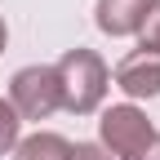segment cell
<instances>
[{"label":"cell","mask_w":160,"mask_h":160,"mask_svg":"<svg viewBox=\"0 0 160 160\" xmlns=\"http://www.w3.org/2000/svg\"><path fill=\"white\" fill-rule=\"evenodd\" d=\"M53 71H58V89H62V111L71 116L102 111V98L111 89V67L102 62V53L76 45L53 62Z\"/></svg>","instance_id":"6da1fadb"},{"label":"cell","mask_w":160,"mask_h":160,"mask_svg":"<svg viewBox=\"0 0 160 160\" xmlns=\"http://www.w3.org/2000/svg\"><path fill=\"white\" fill-rule=\"evenodd\" d=\"M160 129L147 120V111L138 102H111L98 111V147L111 160H129L133 151H142Z\"/></svg>","instance_id":"7a4b0ae2"},{"label":"cell","mask_w":160,"mask_h":160,"mask_svg":"<svg viewBox=\"0 0 160 160\" xmlns=\"http://www.w3.org/2000/svg\"><path fill=\"white\" fill-rule=\"evenodd\" d=\"M9 107L18 120H49L53 111H62V89H58V71L49 62L18 67L9 80Z\"/></svg>","instance_id":"3957f363"},{"label":"cell","mask_w":160,"mask_h":160,"mask_svg":"<svg viewBox=\"0 0 160 160\" xmlns=\"http://www.w3.org/2000/svg\"><path fill=\"white\" fill-rule=\"evenodd\" d=\"M116 89L129 98V102H142V98H160V53L151 49H129L111 71Z\"/></svg>","instance_id":"277c9868"},{"label":"cell","mask_w":160,"mask_h":160,"mask_svg":"<svg viewBox=\"0 0 160 160\" xmlns=\"http://www.w3.org/2000/svg\"><path fill=\"white\" fill-rule=\"evenodd\" d=\"M147 5H151V0H98L93 22H98V31H102V36L125 40V36H138Z\"/></svg>","instance_id":"5b68a950"},{"label":"cell","mask_w":160,"mask_h":160,"mask_svg":"<svg viewBox=\"0 0 160 160\" xmlns=\"http://www.w3.org/2000/svg\"><path fill=\"white\" fill-rule=\"evenodd\" d=\"M9 160H71V138L53 133V129H36L27 138H18Z\"/></svg>","instance_id":"8992f818"},{"label":"cell","mask_w":160,"mask_h":160,"mask_svg":"<svg viewBox=\"0 0 160 160\" xmlns=\"http://www.w3.org/2000/svg\"><path fill=\"white\" fill-rule=\"evenodd\" d=\"M18 138H22V120H18V111L9 107V98H0V160L13 156Z\"/></svg>","instance_id":"52a82bcc"},{"label":"cell","mask_w":160,"mask_h":160,"mask_svg":"<svg viewBox=\"0 0 160 160\" xmlns=\"http://www.w3.org/2000/svg\"><path fill=\"white\" fill-rule=\"evenodd\" d=\"M138 49L160 53V0H151L147 13H142V27H138Z\"/></svg>","instance_id":"ba28073f"},{"label":"cell","mask_w":160,"mask_h":160,"mask_svg":"<svg viewBox=\"0 0 160 160\" xmlns=\"http://www.w3.org/2000/svg\"><path fill=\"white\" fill-rule=\"evenodd\" d=\"M71 160H111L98 142H71Z\"/></svg>","instance_id":"9c48e42d"},{"label":"cell","mask_w":160,"mask_h":160,"mask_svg":"<svg viewBox=\"0 0 160 160\" xmlns=\"http://www.w3.org/2000/svg\"><path fill=\"white\" fill-rule=\"evenodd\" d=\"M129 160H160V133H156V138H151V142H147V147H142V151H133V156H129Z\"/></svg>","instance_id":"30bf717a"},{"label":"cell","mask_w":160,"mask_h":160,"mask_svg":"<svg viewBox=\"0 0 160 160\" xmlns=\"http://www.w3.org/2000/svg\"><path fill=\"white\" fill-rule=\"evenodd\" d=\"M5 45H9V27H5V18H0V53H5Z\"/></svg>","instance_id":"8fae6325"}]
</instances>
